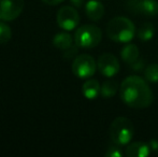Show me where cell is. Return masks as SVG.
<instances>
[{
  "instance_id": "1",
  "label": "cell",
  "mask_w": 158,
  "mask_h": 157,
  "mask_svg": "<svg viewBox=\"0 0 158 157\" xmlns=\"http://www.w3.org/2000/svg\"><path fill=\"white\" fill-rule=\"evenodd\" d=\"M121 98L123 102L133 109H144L154 101V95L146 80L139 76H130L121 85Z\"/></svg>"
},
{
  "instance_id": "2",
  "label": "cell",
  "mask_w": 158,
  "mask_h": 157,
  "mask_svg": "<svg viewBox=\"0 0 158 157\" xmlns=\"http://www.w3.org/2000/svg\"><path fill=\"white\" fill-rule=\"evenodd\" d=\"M106 35L112 41L118 43H128L135 35V24L125 16L114 17L108 23Z\"/></svg>"
},
{
  "instance_id": "3",
  "label": "cell",
  "mask_w": 158,
  "mask_h": 157,
  "mask_svg": "<svg viewBox=\"0 0 158 157\" xmlns=\"http://www.w3.org/2000/svg\"><path fill=\"white\" fill-rule=\"evenodd\" d=\"M133 137V124L127 118H115L110 126V138L115 144L126 145Z\"/></svg>"
},
{
  "instance_id": "4",
  "label": "cell",
  "mask_w": 158,
  "mask_h": 157,
  "mask_svg": "<svg viewBox=\"0 0 158 157\" xmlns=\"http://www.w3.org/2000/svg\"><path fill=\"white\" fill-rule=\"evenodd\" d=\"M102 32L99 27L95 25H83L77 28L74 35L75 45L82 48H93L100 43Z\"/></svg>"
},
{
  "instance_id": "5",
  "label": "cell",
  "mask_w": 158,
  "mask_h": 157,
  "mask_svg": "<svg viewBox=\"0 0 158 157\" xmlns=\"http://www.w3.org/2000/svg\"><path fill=\"white\" fill-rule=\"evenodd\" d=\"M97 69V63L90 55H77L72 63V72L80 79H89Z\"/></svg>"
},
{
  "instance_id": "6",
  "label": "cell",
  "mask_w": 158,
  "mask_h": 157,
  "mask_svg": "<svg viewBox=\"0 0 158 157\" xmlns=\"http://www.w3.org/2000/svg\"><path fill=\"white\" fill-rule=\"evenodd\" d=\"M57 24L64 30H73L77 27L80 23V15L74 8L64 6L57 12Z\"/></svg>"
},
{
  "instance_id": "7",
  "label": "cell",
  "mask_w": 158,
  "mask_h": 157,
  "mask_svg": "<svg viewBox=\"0 0 158 157\" xmlns=\"http://www.w3.org/2000/svg\"><path fill=\"white\" fill-rule=\"evenodd\" d=\"M25 6L24 0H0V19L10 22L21 15Z\"/></svg>"
},
{
  "instance_id": "8",
  "label": "cell",
  "mask_w": 158,
  "mask_h": 157,
  "mask_svg": "<svg viewBox=\"0 0 158 157\" xmlns=\"http://www.w3.org/2000/svg\"><path fill=\"white\" fill-rule=\"evenodd\" d=\"M97 67L100 73L106 78H112L116 76L121 69L118 59L111 53H104L98 58Z\"/></svg>"
},
{
  "instance_id": "9",
  "label": "cell",
  "mask_w": 158,
  "mask_h": 157,
  "mask_svg": "<svg viewBox=\"0 0 158 157\" xmlns=\"http://www.w3.org/2000/svg\"><path fill=\"white\" fill-rule=\"evenodd\" d=\"M128 6L130 9L146 16H155L158 14V2L155 0H129Z\"/></svg>"
},
{
  "instance_id": "10",
  "label": "cell",
  "mask_w": 158,
  "mask_h": 157,
  "mask_svg": "<svg viewBox=\"0 0 158 157\" xmlns=\"http://www.w3.org/2000/svg\"><path fill=\"white\" fill-rule=\"evenodd\" d=\"M85 11L88 19L97 22L104 15V6L98 0H89L85 4Z\"/></svg>"
},
{
  "instance_id": "11",
  "label": "cell",
  "mask_w": 158,
  "mask_h": 157,
  "mask_svg": "<svg viewBox=\"0 0 158 157\" xmlns=\"http://www.w3.org/2000/svg\"><path fill=\"white\" fill-rule=\"evenodd\" d=\"M150 145L144 142H133L127 147L125 154L128 157H146L150 155Z\"/></svg>"
},
{
  "instance_id": "12",
  "label": "cell",
  "mask_w": 158,
  "mask_h": 157,
  "mask_svg": "<svg viewBox=\"0 0 158 157\" xmlns=\"http://www.w3.org/2000/svg\"><path fill=\"white\" fill-rule=\"evenodd\" d=\"M100 89H101V86H100L99 82L94 79L87 80L82 86V93H83L84 97L89 100L97 98L98 95L100 94Z\"/></svg>"
},
{
  "instance_id": "13",
  "label": "cell",
  "mask_w": 158,
  "mask_h": 157,
  "mask_svg": "<svg viewBox=\"0 0 158 157\" xmlns=\"http://www.w3.org/2000/svg\"><path fill=\"white\" fill-rule=\"evenodd\" d=\"M140 51L135 44H126L121 50L122 59L128 65L133 64L138 58H139Z\"/></svg>"
},
{
  "instance_id": "14",
  "label": "cell",
  "mask_w": 158,
  "mask_h": 157,
  "mask_svg": "<svg viewBox=\"0 0 158 157\" xmlns=\"http://www.w3.org/2000/svg\"><path fill=\"white\" fill-rule=\"evenodd\" d=\"M72 37L70 36L67 32H60V34H57L56 36L53 39V44H54L55 48H59V50H67L72 45Z\"/></svg>"
},
{
  "instance_id": "15",
  "label": "cell",
  "mask_w": 158,
  "mask_h": 157,
  "mask_svg": "<svg viewBox=\"0 0 158 157\" xmlns=\"http://www.w3.org/2000/svg\"><path fill=\"white\" fill-rule=\"evenodd\" d=\"M118 89V85L117 82L114 80H106L101 86L100 89V94L103 98H112L115 94L117 93Z\"/></svg>"
},
{
  "instance_id": "16",
  "label": "cell",
  "mask_w": 158,
  "mask_h": 157,
  "mask_svg": "<svg viewBox=\"0 0 158 157\" xmlns=\"http://www.w3.org/2000/svg\"><path fill=\"white\" fill-rule=\"evenodd\" d=\"M155 35V27L151 23H144L138 30V37L141 41L146 42L153 39Z\"/></svg>"
},
{
  "instance_id": "17",
  "label": "cell",
  "mask_w": 158,
  "mask_h": 157,
  "mask_svg": "<svg viewBox=\"0 0 158 157\" xmlns=\"http://www.w3.org/2000/svg\"><path fill=\"white\" fill-rule=\"evenodd\" d=\"M144 78L148 82L157 83L158 82V64H151L144 69Z\"/></svg>"
},
{
  "instance_id": "18",
  "label": "cell",
  "mask_w": 158,
  "mask_h": 157,
  "mask_svg": "<svg viewBox=\"0 0 158 157\" xmlns=\"http://www.w3.org/2000/svg\"><path fill=\"white\" fill-rule=\"evenodd\" d=\"M11 37H12V31H11L10 26L0 22V44H4L9 42Z\"/></svg>"
},
{
  "instance_id": "19",
  "label": "cell",
  "mask_w": 158,
  "mask_h": 157,
  "mask_svg": "<svg viewBox=\"0 0 158 157\" xmlns=\"http://www.w3.org/2000/svg\"><path fill=\"white\" fill-rule=\"evenodd\" d=\"M77 48H79L77 45V46L71 45L69 48L64 50V59H71V58H73V57L77 56Z\"/></svg>"
},
{
  "instance_id": "20",
  "label": "cell",
  "mask_w": 158,
  "mask_h": 157,
  "mask_svg": "<svg viewBox=\"0 0 158 157\" xmlns=\"http://www.w3.org/2000/svg\"><path fill=\"white\" fill-rule=\"evenodd\" d=\"M106 157H121L123 156V152L117 147H110L109 150L106 152Z\"/></svg>"
},
{
  "instance_id": "21",
  "label": "cell",
  "mask_w": 158,
  "mask_h": 157,
  "mask_svg": "<svg viewBox=\"0 0 158 157\" xmlns=\"http://www.w3.org/2000/svg\"><path fill=\"white\" fill-rule=\"evenodd\" d=\"M130 67H131V69H132L135 72L142 71V70L145 69V68H144V60H143V59H141V58H140V59L138 58L137 60L135 61V63L131 64Z\"/></svg>"
},
{
  "instance_id": "22",
  "label": "cell",
  "mask_w": 158,
  "mask_h": 157,
  "mask_svg": "<svg viewBox=\"0 0 158 157\" xmlns=\"http://www.w3.org/2000/svg\"><path fill=\"white\" fill-rule=\"evenodd\" d=\"M148 145H150V147L152 150H154V151H158V140H155V139H153V140L150 141Z\"/></svg>"
},
{
  "instance_id": "23",
  "label": "cell",
  "mask_w": 158,
  "mask_h": 157,
  "mask_svg": "<svg viewBox=\"0 0 158 157\" xmlns=\"http://www.w3.org/2000/svg\"><path fill=\"white\" fill-rule=\"evenodd\" d=\"M44 3L50 4V6H56V4H59L60 2H63L64 0H42Z\"/></svg>"
},
{
  "instance_id": "24",
  "label": "cell",
  "mask_w": 158,
  "mask_h": 157,
  "mask_svg": "<svg viewBox=\"0 0 158 157\" xmlns=\"http://www.w3.org/2000/svg\"><path fill=\"white\" fill-rule=\"evenodd\" d=\"M70 1L74 6H77V8H81V6L84 4V2H85V0H70Z\"/></svg>"
}]
</instances>
